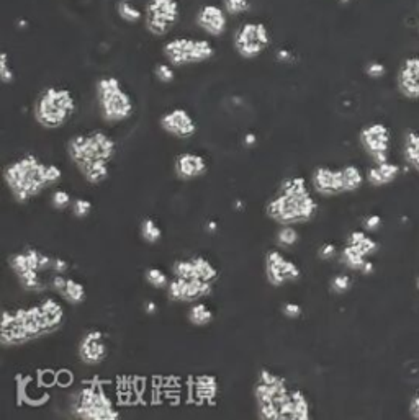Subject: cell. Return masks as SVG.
<instances>
[{"label": "cell", "instance_id": "32", "mask_svg": "<svg viewBox=\"0 0 419 420\" xmlns=\"http://www.w3.org/2000/svg\"><path fill=\"white\" fill-rule=\"evenodd\" d=\"M63 296L71 303H76V304L82 303L84 299H86V288H84L82 283H77V282H74V280L67 278V283H66V288H64V291H63Z\"/></svg>", "mask_w": 419, "mask_h": 420}, {"label": "cell", "instance_id": "47", "mask_svg": "<svg viewBox=\"0 0 419 420\" xmlns=\"http://www.w3.org/2000/svg\"><path fill=\"white\" fill-rule=\"evenodd\" d=\"M67 268H69V265H67L66 260H63V258H54L53 260L51 270L54 273H66Z\"/></svg>", "mask_w": 419, "mask_h": 420}, {"label": "cell", "instance_id": "16", "mask_svg": "<svg viewBox=\"0 0 419 420\" xmlns=\"http://www.w3.org/2000/svg\"><path fill=\"white\" fill-rule=\"evenodd\" d=\"M313 187L319 195H324V197H334V195L346 193L344 170L318 167L313 172Z\"/></svg>", "mask_w": 419, "mask_h": 420}, {"label": "cell", "instance_id": "17", "mask_svg": "<svg viewBox=\"0 0 419 420\" xmlns=\"http://www.w3.org/2000/svg\"><path fill=\"white\" fill-rule=\"evenodd\" d=\"M195 23L210 37H221L228 27V13L224 12L223 7L207 4L198 8Z\"/></svg>", "mask_w": 419, "mask_h": 420}, {"label": "cell", "instance_id": "53", "mask_svg": "<svg viewBox=\"0 0 419 420\" xmlns=\"http://www.w3.org/2000/svg\"><path fill=\"white\" fill-rule=\"evenodd\" d=\"M207 229H208V231H217V223H214V221H210V223H208V226H207Z\"/></svg>", "mask_w": 419, "mask_h": 420}, {"label": "cell", "instance_id": "46", "mask_svg": "<svg viewBox=\"0 0 419 420\" xmlns=\"http://www.w3.org/2000/svg\"><path fill=\"white\" fill-rule=\"evenodd\" d=\"M336 255V246L334 244H324V246L319 249V257L323 260H329Z\"/></svg>", "mask_w": 419, "mask_h": 420}, {"label": "cell", "instance_id": "22", "mask_svg": "<svg viewBox=\"0 0 419 420\" xmlns=\"http://www.w3.org/2000/svg\"><path fill=\"white\" fill-rule=\"evenodd\" d=\"M403 156L405 161L419 173V131L408 129L403 141Z\"/></svg>", "mask_w": 419, "mask_h": 420}, {"label": "cell", "instance_id": "8", "mask_svg": "<svg viewBox=\"0 0 419 420\" xmlns=\"http://www.w3.org/2000/svg\"><path fill=\"white\" fill-rule=\"evenodd\" d=\"M164 56L171 66L200 64L214 56V46L208 39L174 38L164 44Z\"/></svg>", "mask_w": 419, "mask_h": 420}, {"label": "cell", "instance_id": "11", "mask_svg": "<svg viewBox=\"0 0 419 420\" xmlns=\"http://www.w3.org/2000/svg\"><path fill=\"white\" fill-rule=\"evenodd\" d=\"M271 44V32L261 22H246L234 33V49L244 59H254Z\"/></svg>", "mask_w": 419, "mask_h": 420}, {"label": "cell", "instance_id": "39", "mask_svg": "<svg viewBox=\"0 0 419 420\" xmlns=\"http://www.w3.org/2000/svg\"><path fill=\"white\" fill-rule=\"evenodd\" d=\"M351 283H352V280L349 275H336L331 282V288L334 293L341 294V293H346L347 289L351 288Z\"/></svg>", "mask_w": 419, "mask_h": 420}, {"label": "cell", "instance_id": "54", "mask_svg": "<svg viewBox=\"0 0 419 420\" xmlns=\"http://www.w3.org/2000/svg\"><path fill=\"white\" fill-rule=\"evenodd\" d=\"M416 288L419 289V275H418V278H416Z\"/></svg>", "mask_w": 419, "mask_h": 420}, {"label": "cell", "instance_id": "14", "mask_svg": "<svg viewBox=\"0 0 419 420\" xmlns=\"http://www.w3.org/2000/svg\"><path fill=\"white\" fill-rule=\"evenodd\" d=\"M169 296L174 301H198L212 293V283L203 280H186L176 277L169 283Z\"/></svg>", "mask_w": 419, "mask_h": 420}, {"label": "cell", "instance_id": "26", "mask_svg": "<svg viewBox=\"0 0 419 420\" xmlns=\"http://www.w3.org/2000/svg\"><path fill=\"white\" fill-rule=\"evenodd\" d=\"M347 244H351V246H354V247H357L359 251H361L363 255H372L373 252L377 251V242L373 241L372 237H368L367 234H363V232H361V231H356V232H352L351 236H349V239H347Z\"/></svg>", "mask_w": 419, "mask_h": 420}, {"label": "cell", "instance_id": "27", "mask_svg": "<svg viewBox=\"0 0 419 420\" xmlns=\"http://www.w3.org/2000/svg\"><path fill=\"white\" fill-rule=\"evenodd\" d=\"M188 319H191V322L193 324V326L202 327L213 321V313H212V309L207 306V304L195 303L191 308V311H188Z\"/></svg>", "mask_w": 419, "mask_h": 420}, {"label": "cell", "instance_id": "35", "mask_svg": "<svg viewBox=\"0 0 419 420\" xmlns=\"http://www.w3.org/2000/svg\"><path fill=\"white\" fill-rule=\"evenodd\" d=\"M146 282L151 284V287L161 289V288H167L169 287V278L167 275L159 268H148L146 270Z\"/></svg>", "mask_w": 419, "mask_h": 420}, {"label": "cell", "instance_id": "6", "mask_svg": "<svg viewBox=\"0 0 419 420\" xmlns=\"http://www.w3.org/2000/svg\"><path fill=\"white\" fill-rule=\"evenodd\" d=\"M96 93L98 108H101L103 119H107V122H124L133 114V100L117 77L105 76L98 79L96 84Z\"/></svg>", "mask_w": 419, "mask_h": 420}, {"label": "cell", "instance_id": "3", "mask_svg": "<svg viewBox=\"0 0 419 420\" xmlns=\"http://www.w3.org/2000/svg\"><path fill=\"white\" fill-rule=\"evenodd\" d=\"M4 178L18 202H28L38 197L48 185H51L48 178V166L33 154H27L8 164L4 170Z\"/></svg>", "mask_w": 419, "mask_h": 420}, {"label": "cell", "instance_id": "31", "mask_svg": "<svg viewBox=\"0 0 419 420\" xmlns=\"http://www.w3.org/2000/svg\"><path fill=\"white\" fill-rule=\"evenodd\" d=\"M342 170H344V180H346V193L356 192V190L362 187L363 175L361 172V169L356 166H346L342 167Z\"/></svg>", "mask_w": 419, "mask_h": 420}, {"label": "cell", "instance_id": "21", "mask_svg": "<svg viewBox=\"0 0 419 420\" xmlns=\"http://www.w3.org/2000/svg\"><path fill=\"white\" fill-rule=\"evenodd\" d=\"M398 175H400V167H398L397 164L387 161L382 164H375V167L368 169L367 180L373 187H385V185L395 182Z\"/></svg>", "mask_w": 419, "mask_h": 420}, {"label": "cell", "instance_id": "23", "mask_svg": "<svg viewBox=\"0 0 419 420\" xmlns=\"http://www.w3.org/2000/svg\"><path fill=\"white\" fill-rule=\"evenodd\" d=\"M193 391H195V396L198 401L202 402H210L213 401L214 396H217L218 391V381L214 376H200L197 378L195 386H193Z\"/></svg>", "mask_w": 419, "mask_h": 420}, {"label": "cell", "instance_id": "38", "mask_svg": "<svg viewBox=\"0 0 419 420\" xmlns=\"http://www.w3.org/2000/svg\"><path fill=\"white\" fill-rule=\"evenodd\" d=\"M0 77H2L4 84H12L15 81V74L8 66V54H0Z\"/></svg>", "mask_w": 419, "mask_h": 420}, {"label": "cell", "instance_id": "13", "mask_svg": "<svg viewBox=\"0 0 419 420\" xmlns=\"http://www.w3.org/2000/svg\"><path fill=\"white\" fill-rule=\"evenodd\" d=\"M267 278L273 287H282L287 282L300 278V268L292 260H287L282 252L271 251L266 257Z\"/></svg>", "mask_w": 419, "mask_h": 420}, {"label": "cell", "instance_id": "37", "mask_svg": "<svg viewBox=\"0 0 419 420\" xmlns=\"http://www.w3.org/2000/svg\"><path fill=\"white\" fill-rule=\"evenodd\" d=\"M18 280L20 283L23 284V288L27 289H39L41 288V280H39V272H27L23 275H18Z\"/></svg>", "mask_w": 419, "mask_h": 420}, {"label": "cell", "instance_id": "33", "mask_svg": "<svg viewBox=\"0 0 419 420\" xmlns=\"http://www.w3.org/2000/svg\"><path fill=\"white\" fill-rule=\"evenodd\" d=\"M141 236L146 242L154 244V242H157L159 239H161L162 231H161V228L157 226V223L154 221V219L146 218V219H143V223H141Z\"/></svg>", "mask_w": 419, "mask_h": 420}, {"label": "cell", "instance_id": "4", "mask_svg": "<svg viewBox=\"0 0 419 420\" xmlns=\"http://www.w3.org/2000/svg\"><path fill=\"white\" fill-rule=\"evenodd\" d=\"M76 112V97L71 90L48 87L34 102V118L44 128L54 129L66 124Z\"/></svg>", "mask_w": 419, "mask_h": 420}, {"label": "cell", "instance_id": "51", "mask_svg": "<svg viewBox=\"0 0 419 420\" xmlns=\"http://www.w3.org/2000/svg\"><path fill=\"white\" fill-rule=\"evenodd\" d=\"M144 309H146L148 314H154L157 311V306H156V303L149 301V303H146V308H144Z\"/></svg>", "mask_w": 419, "mask_h": 420}, {"label": "cell", "instance_id": "18", "mask_svg": "<svg viewBox=\"0 0 419 420\" xmlns=\"http://www.w3.org/2000/svg\"><path fill=\"white\" fill-rule=\"evenodd\" d=\"M397 85L405 98L419 100V56H410L401 63Z\"/></svg>", "mask_w": 419, "mask_h": 420}, {"label": "cell", "instance_id": "49", "mask_svg": "<svg viewBox=\"0 0 419 420\" xmlns=\"http://www.w3.org/2000/svg\"><path fill=\"white\" fill-rule=\"evenodd\" d=\"M378 224H380V218H378V216H370L366 221V228L367 229H375L378 226Z\"/></svg>", "mask_w": 419, "mask_h": 420}, {"label": "cell", "instance_id": "36", "mask_svg": "<svg viewBox=\"0 0 419 420\" xmlns=\"http://www.w3.org/2000/svg\"><path fill=\"white\" fill-rule=\"evenodd\" d=\"M277 242L283 247H292L298 242V232L288 224H283V228H281V231L277 232Z\"/></svg>", "mask_w": 419, "mask_h": 420}, {"label": "cell", "instance_id": "7", "mask_svg": "<svg viewBox=\"0 0 419 420\" xmlns=\"http://www.w3.org/2000/svg\"><path fill=\"white\" fill-rule=\"evenodd\" d=\"M256 399L259 416L267 420H281V411L292 399V391L287 388L285 379L269 369H262L256 384Z\"/></svg>", "mask_w": 419, "mask_h": 420}, {"label": "cell", "instance_id": "40", "mask_svg": "<svg viewBox=\"0 0 419 420\" xmlns=\"http://www.w3.org/2000/svg\"><path fill=\"white\" fill-rule=\"evenodd\" d=\"M92 211V203L86 198H79L72 203V213L76 218H86Z\"/></svg>", "mask_w": 419, "mask_h": 420}, {"label": "cell", "instance_id": "28", "mask_svg": "<svg viewBox=\"0 0 419 420\" xmlns=\"http://www.w3.org/2000/svg\"><path fill=\"white\" fill-rule=\"evenodd\" d=\"M342 260L344 263L347 265L351 270H361L363 268V265L367 263V255H363L361 251H359L357 247L351 246V244H347L346 247H344L342 251Z\"/></svg>", "mask_w": 419, "mask_h": 420}, {"label": "cell", "instance_id": "25", "mask_svg": "<svg viewBox=\"0 0 419 420\" xmlns=\"http://www.w3.org/2000/svg\"><path fill=\"white\" fill-rule=\"evenodd\" d=\"M117 13L127 23H138L139 20L144 18L143 10L136 4L131 2V0H118Z\"/></svg>", "mask_w": 419, "mask_h": 420}, {"label": "cell", "instance_id": "9", "mask_svg": "<svg viewBox=\"0 0 419 420\" xmlns=\"http://www.w3.org/2000/svg\"><path fill=\"white\" fill-rule=\"evenodd\" d=\"M72 411L74 416L84 420H115L120 417L110 398L97 386L82 388L77 393Z\"/></svg>", "mask_w": 419, "mask_h": 420}, {"label": "cell", "instance_id": "44", "mask_svg": "<svg viewBox=\"0 0 419 420\" xmlns=\"http://www.w3.org/2000/svg\"><path fill=\"white\" fill-rule=\"evenodd\" d=\"M367 74L373 79H378L385 74V67H383V64L380 63H372L367 66Z\"/></svg>", "mask_w": 419, "mask_h": 420}, {"label": "cell", "instance_id": "45", "mask_svg": "<svg viewBox=\"0 0 419 420\" xmlns=\"http://www.w3.org/2000/svg\"><path fill=\"white\" fill-rule=\"evenodd\" d=\"M66 283H67V278H64L63 273H56L51 278V287L61 294L64 291V288H66Z\"/></svg>", "mask_w": 419, "mask_h": 420}, {"label": "cell", "instance_id": "10", "mask_svg": "<svg viewBox=\"0 0 419 420\" xmlns=\"http://www.w3.org/2000/svg\"><path fill=\"white\" fill-rule=\"evenodd\" d=\"M181 18L177 0H149L144 8V25L153 37H166Z\"/></svg>", "mask_w": 419, "mask_h": 420}, {"label": "cell", "instance_id": "29", "mask_svg": "<svg viewBox=\"0 0 419 420\" xmlns=\"http://www.w3.org/2000/svg\"><path fill=\"white\" fill-rule=\"evenodd\" d=\"M293 404V420H308L310 419V402L302 391H292Z\"/></svg>", "mask_w": 419, "mask_h": 420}, {"label": "cell", "instance_id": "48", "mask_svg": "<svg viewBox=\"0 0 419 420\" xmlns=\"http://www.w3.org/2000/svg\"><path fill=\"white\" fill-rule=\"evenodd\" d=\"M410 416L413 419L419 420V391L415 394V396H413L411 402H410Z\"/></svg>", "mask_w": 419, "mask_h": 420}, {"label": "cell", "instance_id": "12", "mask_svg": "<svg viewBox=\"0 0 419 420\" xmlns=\"http://www.w3.org/2000/svg\"><path fill=\"white\" fill-rule=\"evenodd\" d=\"M390 143H392V133L387 124L370 123L362 128L361 144L375 164H382L388 161Z\"/></svg>", "mask_w": 419, "mask_h": 420}, {"label": "cell", "instance_id": "19", "mask_svg": "<svg viewBox=\"0 0 419 420\" xmlns=\"http://www.w3.org/2000/svg\"><path fill=\"white\" fill-rule=\"evenodd\" d=\"M79 357L86 365H98L107 357L105 334L98 329L89 331L79 343Z\"/></svg>", "mask_w": 419, "mask_h": 420}, {"label": "cell", "instance_id": "52", "mask_svg": "<svg viewBox=\"0 0 419 420\" xmlns=\"http://www.w3.org/2000/svg\"><path fill=\"white\" fill-rule=\"evenodd\" d=\"M278 59H281V61H288V59H290V53L282 49V51H278Z\"/></svg>", "mask_w": 419, "mask_h": 420}, {"label": "cell", "instance_id": "2", "mask_svg": "<svg viewBox=\"0 0 419 420\" xmlns=\"http://www.w3.org/2000/svg\"><path fill=\"white\" fill-rule=\"evenodd\" d=\"M316 208L305 180L295 177L282 183L281 192L267 204V214L282 224H295L310 221Z\"/></svg>", "mask_w": 419, "mask_h": 420}, {"label": "cell", "instance_id": "42", "mask_svg": "<svg viewBox=\"0 0 419 420\" xmlns=\"http://www.w3.org/2000/svg\"><path fill=\"white\" fill-rule=\"evenodd\" d=\"M69 203H71V197H69L67 192H64V190H56V192L53 193L54 208H58V209L67 208Z\"/></svg>", "mask_w": 419, "mask_h": 420}, {"label": "cell", "instance_id": "15", "mask_svg": "<svg viewBox=\"0 0 419 420\" xmlns=\"http://www.w3.org/2000/svg\"><path fill=\"white\" fill-rule=\"evenodd\" d=\"M161 126L166 133L172 136L187 139L197 133V123L186 108L169 110L161 117Z\"/></svg>", "mask_w": 419, "mask_h": 420}, {"label": "cell", "instance_id": "20", "mask_svg": "<svg viewBox=\"0 0 419 420\" xmlns=\"http://www.w3.org/2000/svg\"><path fill=\"white\" fill-rule=\"evenodd\" d=\"M208 164L205 157L198 156V154L183 152L176 159V172L179 178L182 180H193L197 177H202L207 172Z\"/></svg>", "mask_w": 419, "mask_h": 420}, {"label": "cell", "instance_id": "5", "mask_svg": "<svg viewBox=\"0 0 419 420\" xmlns=\"http://www.w3.org/2000/svg\"><path fill=\"white\" fill-rule=\"evenodd\" d=\"M67 152L79 169L92 162H110L117 152V143L103 131L82 133L74 136L67 144Z\"/></svg>", "mask_w": 419, "mask_h": 420}, {"label": "cell", "instance_id": "34", "mask_svg": "<svg viewBox=\"0 0 419 420\" xmlns=\"http://www.w3.org/2000/svg\"><path fill=\"white\" fill-rule=\"evenodd\" d=\"M223 8L229 17H238L251 10V0H223Z\"/></svg>", "mask_w": 419, "mask_h": 420}, {"label": "cell", "instance_id": "24", "mask_svg": "<svg viewBox=\"0 0 419 420\" xmlns=\"http://www.w3.org/2000/svg\"><path fill=\"white\" fill-rule=\"evenodd\" d=\"M82 172L84 177L89 183H102L103 180L108 178V162H103V161H98V162H92L89 164V166L79 169Z\"/></svg>", "mask_w": 419, "mask_h": 420}, {"label": "cell", "instance_id": "41", "mask_svg": "<svg viewBox=\"0 0 419 420\" xmlns=\"http://www.w3.org/2000/svg\"><path fill=\"white\" fill-rule=\"evenodd\" d=\"M156 77L161 82L169 84V82L174 81V77H176V72H174L171 64H159V66L156 67Z\"/></svg>", "mask_w": 419, "mask_h": 420}, {"label": "cell", "instance_id": "1", "mask_svg": "<svg viewBox=\"0 0 419 420\" xmlns=\"http://www.w3.org/2000/svg\"><path fill=\"white\" fill-rule=\"evenodd\" d=\"M64 321V309L54 299L30 308L4 311L0 337L4 345H17L34 340L58 329Z\"/></svg>", "mask_w": 419, "mask_h": 420}, {"label": "cell", "instance_id": "43", "mask_svg": "<svg viewBox=\"0 0 419 420\" xmlns=\"http://www.w3.org/2000/svg\"><path fill=\"white\" fill-rule=\"evenodd\" d=\"M283 314H285V316L290 317V319L300 317L302 306H300V304H297V303H287V304H283Z\"/></svg>", "mask_w": 419, "mask_h": 420}, {"label": "cell", "instance_id": "50", "mask_svg": "<svg viewBox=\"0 0 419 420\" xmlns=\"http://www.w3.org/2000/svg\"><path fill=\"white\" fill-rule=\"evenodd\" d=\"M256 141H257L256 134L247 133L246 136H244V144H246V146H254V144H256Z\"/></svg>", "mask_w": 419, "mask_h": 420}, {"label": "cell", "instance_id": "30", "mask_svg": "<svg viewBox=\"0 0 419 420\" xmlns=\"http://www.w3.org/2000/svg\"><path fill=\"white\" fill-rule=\"evenodd\" d=\"M193 262H195L197 275L200 280H205V282L213 283L214 280L218 278V270L213 267V263L210 262L208 258L198 255V257H193Z\"/></svg>", "mask_w": 419, "mask_h": 420}]
</instances>
